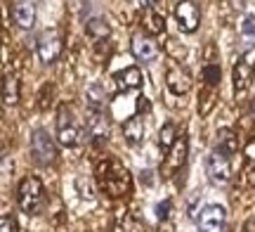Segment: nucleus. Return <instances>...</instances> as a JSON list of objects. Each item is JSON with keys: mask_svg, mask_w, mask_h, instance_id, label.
<instances>
[{"mask_svg": "<svg viewBox=\"0 0 255 232\" xmlns=\"http://www.w3.org/2000/svg\"><path fill=\"white\" fill-rule=\"evenodd\" d=\"M187 149H189V145H187V135L177 138V142L173 145V149L168 152V159H165L163 166H161V176L170 178L175 171H180V168H182L184 159H187Z\"/></svg>", "mask_w": 255, "mask_h": 232, "instance_id": "f8f14e48", "label": "nucleus"}, {"mask_svg": "<svg viewBox=\"0 0 255 232\" xmlns=\"http://www.w3.org/2000/svg\"><path fill=\"white\" fill-rule=\"evenodd\" d=\"M241 43L246 47V52L248 50H255V17L253 14H248L244 19V24H241Z\"/></svg>", "mask_w": 255, "mask_h": 232, "instance_id": "412c9836", "label": "nucleus"}, {"mask_svg": "<svg viewBox=\"0 0 255 232\" xmlns=\"http://www.w3.org/2000/svg\"><path fill=\"white\" fill-rule=\"evenodd\" d=\"M253 114H255V100H253Z\"/></svg>", "mask_w": 255, "mask_h": 232, "instance_id": "cd10ccee", "label": "nucleus"}, {"mask_svg": "<svg viewBox=\"0 0 255 232\" xmlns=\"http://www.w3.org/2000/svg\"><path fill=\"white\" fill-rule=\"evenodd\" d=\"M19 102V81L17 76H5L2 78V104L5 107H14Z\"/></svg>", "mask_w": 255, "mask_h": 232, "instance_id": "6ab92c4d", "label": "nucleus"}, {"mask_svg": "<svg viewBox=\"0 0 255 232\" xmlns=\"http://www.w3.org/2000/svg\"><path fill=\"white\" fill-rule=\"evenodd\" d=\"M246 159H251V161H255V138L251 140L246 145Z\"/></svg>", "mask_w": 255, "mask_h": 232, "instance_id": "bb28decb", "label": "nucleus"}, {"mask_svg": "<svg viewBox=\"0 0 255 232\" xmlns=\"http://www.w3.org/2000/svg\"><path fill=\"white\" fill-rule=\"evenodd\" d=\"M218 149H222L225 154H234L239 149V138H237V133L234 130H229V128H220L218 130Z\"/></svg>", "mask_w": 255, "mask_h": 232, "instance_id": "aec40b11", "label": "nucleus"}, {"mask_svg": "<svg viewBox=\"0 0 255 232\" xmlns=\"http://www.w3.org/2000/svg\"><path fill=\"white\" fill-rule=\"evenodd\" d=\"M213 45H208V62L203 64V83H206V90L201 93L199 97V112L206 116V114L215 107V90L220 85V78H222V69H220V62L213 59Z\"/></svg>", "mask_w": 255, "mask_h": 232, "instance_id": "7ed1b4c3", "label": "nucleus"}, {"mask_svg": "<svg viewBox=\"0 0 255 232\" xmlns=\"http://www.w3.org/2000/svg\"><path fill=\"white\" fill-rule=\"evenodd\" d=\"M253 57H255V50H248L244 55L237 59L234 64V90H237V97L248 90L251 85V78H253Z\"/></svg>", "mask_w": 255, "mask_h": 232, "instance_id": "9d476101", "label": "nucleus"}, {"mask_svg": "<svg viewBox=\"0 0 255 232\" xmlns=\"http://www.w3.org/2000/svg\"><path fill=\"white\" fill-rule=\"evenodd\" d=\"M175 17H177L180 31H184V33H194V31L199 28L201 12L194 0H180V2L175 5Z\"/></svg>", "mask_w": 255, "mask_h": 232, "instance_id": "9b49d317", "label": "nucleus"}, {"mask_svg": "<svg viewBox=\"0 0 255 232\" xmlns=\"http://www.w3.org/2000/svg\"><path fill=\"white\" fill-rule=\"evenodd\" d=\"M165 88L170 90L173 95H184L189 93L191 88V78L189 74L184 71L182 66H168V71H165Z\"/></svg>", "mask_w": 255, "mask_h": 232, "instance_id": "2eb2a0df", "label": "nucleus"}, {"mask_svg": "<svg viewBox=\"0 0 255 232\" xmlns=\"http://www.w3.org/2000/svg\"><path fill=\"white\" fill-rule=\"evenodd\" d=\"M85 31H88V36L95 38V40H104V38H109V33H111L109 24H107L104 19H90Z\"/></svg>", "mask_w": 255, "mask_h": 232, "instance_id": "4be33fe9", "label": "nucleus"}, {"mask_svg": "<svg viewBox=\"0 0 255 232\" xmlns=\"http://www.w3.org/2000/svg\"><path fill=\"white\" fill-rule=\"evenodd\" d=\"M170 199H165L163 204H158L156 206V216H158V221L161 223H168V218H170Z\"/></svg>", "mask_w": 255, "mask_h": 232, "instance_id": "393cba45", "label": "nucleus"}, {"mask_svg": "<svg viewBox=\"0 0 255 232\" xmlns=\"http://www.w3.org/2000/svg\"><path fill=\"white\" fill-rule=\"evenodd\" d=\"M85 130L95 145H100L109 138V119L102 107H90L88 109V119H85Z\"/></svg>", "mask_w": 255, "mask_h": 232, "instance_id": "1a4fd4ad", "label": "nucleus"}, {"mask_svg": "<svg viewBox=\"0 0 255 232\" xmlns=\"http://www.w3.org/2000/svg\"><path fill=\"white\" fill-rule=\"evenodd\" d=\"M177 133H175V126L173 123H165L163 128L158 130V147L163 149V152H170L173 149V145L177 142Z\"/></svg>", "mask_w": 255, "mask_h": 232, "instance_id": "5701e85b", "label": "nucleus"}, {"mask_svg": "<svg viewBox=\"0 0 255 232\" xmlns=\"http://www.w3.org/2000/svg\"><path fill=\"white\" fill-rule=\"evenodd\" d=\"M62 33L57 31V28H47V31H43L40 36H38V57H40V62L43 64H52V62H57V57L62 55Z\"/></svg>", "mask_w": 255, "mask_h": 232, "instance_id": "6e6552de", "label": "nucleus"}, {"mask_svg": "<svg viewBox=\"0 0 255 232\" xmlns=\"http://www.w3.org/2000/svg\"><path fill=\"white\" fill-rule=\"evenodd\" d=\"M17 204L26 216H38L45 206V187L38 176H26L17 187Z\"/></svg>", "mask_w": 255, "mask_h": 232, "instance_id": "f03ea898", "label": "nucleus"}, {"mask_svg": "<svg viewBox=\"0 0 255 232\" xmlns=\"http://www.w3.org/2000/svg\"><path fill=\"white\" fill-rule=\"evenodd\" d=\"M114 232H135V223L128 214L116 216V223H114Z\"/></svg>", "mask_w": 255, "mask_h": 232, "instance_id": "b1692460", "label": "nucleus"}, {"mask_svg": "<svg viewBox=\"0 0 255 232\" xmlns=\"http://www.w3.org/2000/svg\"><path fill=\"white\" fill-rule=\"evenodd\" d=\"M142 28L146 36H156L165 28V12L161 9V5L156 2H146L144 12H142Z\"/></svg>", "mask_w": 255, "mask_h": 232, "instance_id": "ddd939ff", "label": "nucleus"}, {"mask_svg": "<svg viewBox=\"0 0 255 232\" xmlns=\"http://www.w3.org/2000/svg\"><path fill=\"white\" fill-rule=\"evenodd\" d=\"M196 228L199 232H225L227 228V211L220 204H208L199 211L196 218Z\"/></svg>", "mask_w": 255, "mask_h": 232, "instance_id": "0eeeda50", "label": "nucleus"}, {"mask_svg": "<svg viewBox=\"0 0 255 232\" xmlns=\"http://www.w3.org/2000/svg\"><path fill=\"white\" fill-rule=\"evenodd\" d=\"M14 21L19 28H31L36 24V5L28 0H19L14 5Z\"/></svg>", "mask_w": 255, "mask_h": 232, "instance_id": "dca6fc26", "label": "nucleus"}, {"mask_svg": "<svg viewBox=\"0 0 255 232\" xmlns=\"http://www.w3.org/2000/svg\"><path fill=\"white\" fill-rule=\"evenodd\" d=\"M116 83L121 88H128V90H135L142 85V71L137 69V66H126V69H121L119 74H116Z\"/></svg>", "mask_w": 255, "mask_h": 232, "instance_id": "a211bd4d", "label": "nucleus"}, {"mask_svg": "<svg viewBox=\"0 0 255 232\" xmlns=\"http://www.w3.org/2000/svg\"><path fill=\"white\" fill-rule=\"evenodd\" d=\"M57 140L66 147H76L81 142V128H78V123L66 104H62L59 114H57Z\"/></svg>", "mask_w": 255, "mask_h": 232, "instance_id": "39448f33", "label": "nucleus"}, {"mask_svg": "<svg viewBox=\"0 0 255 232\" xmlns=\"http://www.w3.org/2000/svg\"><path fill=\"white\" fill-rule=\"evenodd\" d=\"M130 183H132L130 173L119 159L107 157L97 164V185L107 197H114V199L126 197L130 192Z\"/></svg>", "mask_w": 255, "mask_h": 232, "instance_id": "f257e3e1", "label": "nucleus"}, {"mask_svg": "<svg viewBox=\"0 0 255 232\" xmlns=\"http://www.w3.org/2000/svg\"><path fill=\"white\" fill-rule=\"evenodd\" d=\"M31 159L36 161L38 166H50L57 157V149H55V142L50 138V133L43 128H38L31 133Z\"/></svg>", "mask_w": 255, "mask_h": 232, "instance_id": "20e7f679", "label": "nucleus"}, {"mask_svg": "<svg viewBox=\"0 0 255 232\" xmlns=\"http://www.w3.org/2000/svg\"><path fill=\"white\" fill-rule=\"evenodd\" d=\"M132 55L139 59V62H151L158 57V45L151 36H146L144 31L142 33H135L132 36Z\"/></svg>", "mask_w": 255, "mask_h": 232, "instance_id": "4468645a", "label": "nucleus"}, {"mask_svg": "<svg viewBox=\"0 0 255 232\" xmlns=\"http://www.w3.org/2000/svg\"><path fill=\"white\" fill-rule=\"evenodd\" d=\"M206 171L213 185H227L232 178V164H229V154L222 149H213L206 159Z\"/></svg>", "mask_w": 255, "mask_h": 232, "instance_id": "423d86ee", "label": "nucleus"}, {"mask_svg": "<svg viewBox=\"0 0 255 232\" xmlns=\"http://www.w3.org/2000/svg\"><path fill=\"white\" fill-rule=\"evenodd\" d=\"M144 121L142 116H132V119H128L123 123V135H126L128 145H139L142 140H144Z\"/></svg>", "mask_w": 255, "mask_h": 232, "instance_id": "f3484780", "label": "nucleus"}, {"mask_svg": "<svg viewBox=\"0 0 255 232\" xmlns=\"http://www.w3.org/2000/svg\"><path fill=\"white\" fill-rule=\"evenodd\" d=\"M0 232H17V223H14V218L12 216H2L0 218Z\"/></svg>", "mask_w": 255, "mask_h": 232, "instance_id": "a878e982", "label": "nucleus"}]
</instances>
